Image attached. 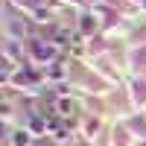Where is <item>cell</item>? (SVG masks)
Returning a JSON list of instances; mask_svg holds the SVG:
<instances>
[{"label": "cell", "instance_id": "cell-4", "mask_svg": "<svg viewBox=\"0 0 146 146\" xmlns=\"http://www.w3.org/2000/svg\"><path fill=\"white\" fill-rule=\"evenodd\" d=\"M73 108H76V105H73L70 100H58V114H64V117H70V114H73Z\"/></svg>", "mask_w": 146, "mask_h": 146}, {"label": "cell", "instance_id": "cell-5", "mask_svg": "<svg viewBox=\"0 0 146 146\" xmlns=\"http://www.w3.org/2000/svg\"><path fill=\"white\" fill-rule=\"evenodd\" d=\"M56 38H58V44H67V41H73V35H70L67 29H58V32H56Z\"/></svg>", "mask_w": 146, "mask_h": 146}, {"label": "cell", "instance_id": "cell-1", "mask_svg": "<svg viewBox=\"0 0 146 146\" xmlns=\"http://www.w3.org/2000/svg\"><path fill=\"white\" fill-rule=\"evenodd\" d=\"M32 50H35V56H38L41 62H47V58H53V56H56L53 47H50V44H41V41H35V44H32Z\"/></svg>", "mask_w": 146, "mask_h": 146}, {"label": "cell", "instance_id": "cell-3", "mask_svg": "<svg viewBox=\"0 0 146 146\" xmlns=\"http://www.w3.org/2000/svg\"><path fill=\"white\" fill-rule=\"evenodd\" d=\"M47 76H53V79H62V76H64V64H62V62L50 64V67H47Z\"/></svg>", "mask_w": 146, "mask_h": 146}, {"label": "cell", "instance_id": "cell-2", "mask_svg": "<svg viewBox=\"0 0 146 146\" xmlns=\"http://www.w3.org/2000/svg\"><path fill=\"white\" fill-rule=\"evenodd\" d=\"M9 140H12V146H29L32 137H29V131H27V129H18V131H12V137H9Z\"/></svg>", "mask_w": 146, "mask_h": 146}]
</instances>
